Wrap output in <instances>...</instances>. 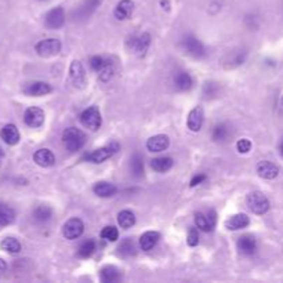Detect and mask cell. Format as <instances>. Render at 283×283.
I'll list each match as a JSON object with an SVG mask.
<instances>
[{
  "instance_id": "obj_25",
  "label": "cell",
  "mask_w": 283,
  "mask_h": 283,
  "mask_svg": "<svg viewBox=\"0 0 283 283\" xmlns=\"http://www.w3.org/2000/svg\"><path fill=\"white\" fill-rule=\"evenodd\" d=\"M173 159L169 156H160L152 159L151 166L152 169L157 171V173H164V171H169L173 167Z\"/></svg>"
},
{
  "instance_id": "obj_3",
  "label": "cell",
  "mask_w": 283,
  "mask_h": 283,
  "mask_svg": "<svg viewBox=\"0 0 283 283\" xmlns=\"http://www.w3.org/2000/svg\"><path fill=\"white\" fill-rule=\"evenodd\" d=\"M246 203L249 209L253 211L254 214H264L270 210V200L263 192H252L249 193L246 199Z\"/></svg>"
},
{
  "instance_id": "obj_6",
  "label": "cell",
  "mask_w": 283,
  "mask_h": 283,
  "mask_svg": "<svg viewBox=\"0 0 283 283\" xmlns=\"http://www.w3.org/2000/svg\"><path fill=\"white\" fill-rule=\"evenodd\" d=\"M119 149L118 144H111L107 145V146H103V148H98L96 151H93L91 153H89L86 159L91 163H103L105 162L107 159L114 156V153H116Z\"/></svg>"
},
{
  "instance_id": "obj_27",
  "label": "cell",
  "mask_w": 283,
  "mask_h": 283,
  "mask_svg": "<svg viewBox=\"0 0 283 283\" xmlns=\"http://www.w3.org/2000/svg\"><path fill=\"white\" fill-rule=\"evenodd\" d=\"M15 220V211L10 206L0 205V225L6 227Z\"/></svg>"
},
{
  "instance_id": "obj_20",
  "label": "cell",
  "mask_w": 283,
  "mask_h": 283,
  "mask_svg": "<svg viewBox=\"0 0 283 283\" xmlns=\"http://www.w3.org/2000/svg\"><path fill=\"white\" fill-rule=\"evenodd\" d=\"M238 249L242 254H246V256H250V254L256 253L257 250V242L254 239V236L252 235H243L239 238L238 241Z\"/></svg>"
},
{
  "instance_id": "obj_12",
  "label": "cell",
  "mask_w": 283,
  "mask_h": 283,
  "mask_svg": "<svg viewBox=\"0 0 283 283\" xmlns=\"http://www.w3.org/2000/svg\"><path fill=\"white\" fill-rule=\"evenodd\" d=\"M51 86L46 82H30L24 87V93L30 97H42L51 93Z\"/></svg>"
},
{
  "instance_id": "obj_24",
  "label": "cell",
  "mask_w": 283,
  "mask_h": 283,
  "mask_svg": "<svg viewBox=\"0 0 283 283\" xmlns=\"http://www.w3.org/2000/svg\"><path fill=\"white\" fill-rule=\"evenodd\" d=\"M100 278L105 283L116 282L121 278V272L114 265H105L103 270L100 271Z\"/></svg>"
},
{
  "instance_id": "obj_17",
  "label": "cell",
  "mask_w": 283,
  "mask_h": 283,
  "mask_svg": "<svg viewBox=\"0 0 283 283\" xmlns=\"http://www.w3.org/2000/svg\"><path fill=\"white\" fill-rule=\"evenodd\" d=\"M0 139L3 140L7 145H17L19 141V132L17 126L14 125H6L0 130Z\"/></svg>"
},
{
  "instance_id": "obj_42",
  "label": "cell",
  "mask_w": 283,
  "mask_h": 283,
  "mask_svg": "<svg viewBox=\"0 0 283 283\" xmlns=\"http://www.w3.org/2000/svg\"><path fill=\"white\" fill-rule=\"evenodd\" d=\"M3 156H4V153H3V151L0 149V164H1V160H3Z\"/></svg>"
},
{
  "instance_id": "obj_33",
  "label": "cell",
  "mask_w": 283,
  "mask_h": 283,
  "mask_svg": "<svg viewBox=\"0 0 283 283\" xmlns=\"http://www.w3.org/2000/svg\"><path fill=\"white\" fill-rule=\"evenodd\" d=\"M118 250H119V253H121L122 256H133V254H136V245H134V242H133L132 239L127 238V239L121 242Z\"/></svg>"
},
{
  "instance_id": "obj_41",
  "label": "cell",
  "mask_w": 283,
  "mask_h": 283,
  "mask_svg": "<svg viewBox=\"0 0 283 283\" xmlns=\"http://www.w3.org/2000/svg\"><path fill=\"white\" fill-rule=\"evenodd\" d=\"M6 270H7L6 261L3 259H0V275H3V274L6 272Z\"/></svg>"
},
{
  "instance_id": "obj_21",
  "label": "cell",
  "mask_w": 283,
  "mask_h": 283,
  "mask_svg": "<svg viewBox=\"0 0 283 283\" xmlns=\"http://www.w3.org/2000/svg\"><path fill=\"white\" fill-rule=\"evenodd\" d=\"M249 224H250V220H249L246 214L239 213V214H235V216L229 217L228 220L225 221V227H227V229H229V231H239V229L246 228Z\"/></svg>"
},
{
  "instance_id": "obj_13",
  "label": "cell",
  "mask_w": 283,
  "mask_h": 283,
  "mask_svg": "<svg viewBox=\"0 0 283 283\" xmlns=\"http://www.w3.org/2000/svg\"><path fill=\"white\" fill-rule=\"evenodd\" d=\"M170 139L164 134L153 136L146 141V149L149 152H163L169 148Z\"/></svg>"
},
{
  "instance_id": "obj_5",
  "label": "cell",
  "mask_w": 283,
  "mask_h": 283,
  "mask_svg": "<svg viewBox=\"0 0 283 283\" xmlns=\"http://www.w3.org/2000/svg\"><path fill=\"white\" fill-rule=\"evenodd\" d=\"M85 231V224L80 218H71L64 224V228H62V234L65 236L68 241H73V239H78L79 236L83 234Z\"/></svg>"
},
{
  "instance_id": "obj_31",
  "label": "cell",
  "mask_w": 283,
  "mask_h": 283,
  "mask_svg": "<svg viewBox=\"0 0 283 283\" xmlns=\"http://www.w3.org/2000/svg\"><path fill=\"white\" fill-rule=\"evenodd\" d=\"M94 250H96V242L91 241V239H87V241H85L80 246H79L78 250L79 257L87 259V257H90L91 254L94 253Z\"/></svg>"
},
{
  "instance_id": "obj_32",
  "label": "cell",
  "mask_w": 283,
  "mask_h": 283,
  "mask_svg": "<svg viewBox=\"0 0 283 283\" xmlns=\"http://www.w3.org/2000/svg\"><path fill=\"white\" fill-rule=\"evenodd\" d=\"M130 169L133 171V175L134 177H141L144 174V162H142V157L140 155H134L130 160Z\"/></svg>"
},
{
  "instance_id": "obj_15",
  "label": "cell",
  "mask_w": 283,
  "mask_h": 283,
  "mask_svg": "<svg viewBox=\"0 0 283 283\" xmlns=\"http://www.w3.org/2000/svg\"><path fill=\"white\" fill-rule=\"evenodd\" d=\"M33 160L36 163L37 166L40 167H51L55 163V156L53 152L47 149V148H42V149H37L33 155Z\"/></svg>"
},
{
  "instance_id": "obj_39",
  "label": "cell",
  "mask_w": 283,
  "mask_h": 283,
  "mask_svg": "<svg viewBox=\"0 0 283 283\" xmlns=\"http://www.w3.org/2000/svg\"><path fill=\"white\" fill-rule=\"evenodd\" d=\"M104 64H105V60H104L103 57H100V55H94V57L90 60L91 69L96 71V72H100V71H101V68L104 66Z\"/></svg>"
},
{
  "instance_id": "obj_28",
  "label": "cell",
  "mask_w": 283,
  "mask_h": 283,
  "mask_svg": "<svg viewBox=\"0 0 283 283\" xmlns=\"http://www.w3.org/2000/svg\"><path fill=\"white\" fill-rule=\"evenodd\" d=\"M0 249L10 254H17L21 252V243L15 238H6L0 243Z\"/></svg>"
},
{
  "instance_id": "obj_16",
  "label": "cell",
  "mask_w": 283,
  "mask_h": 283,
  "mask_svg": "<svg viewBox=\"0 0 283 283\" xmlns=\"http://www.w3.org/2000/svg\"><path fill=\"white\" fill-rule=\"evenodd\" d=\"M257 173L265 180H274L279 174V169L277 164H274L270 160H263L257 164Z\"/></svg>"
},
{
  "instance_id": "obj_36",
  "label": "cell",
  "mask_w": 283,
  "mask_h": 283,
  "mask_svg": "<svg viewBox=\"0 0 283 283\" xmlns=\"http://www.w3.org/2000/svg\"><path fill=\"white\" fill-rule=\"evenodd\" d=\"M227 137H228V129L224 125H218V126L214 127V130H213V140L214 141H224Z\"/></svg>"
},
{
  "instance_id": "obj_18",
  "label": "cell",
  "mask_w": 283,
  "mask_h": 283,
  "mask_svg": "<svg viewBox=\"0 0 283 283\" xmlns=\"http://www.w3.org/2000/svg\"><path fill=\"white\" fill-rule=\"evenodd\" d=\"M151 46V35L149 33H142L137 39H133V50L139 57H144Z\"/></svg>"
},
{
  "instance_id": "obj_7",
  "label": "cell",
  "mask_w": 283,
  "mask_h": 283,
  "mask_svg": "<svg viewBox=\"0 0 283 283\" xmlns=\"http://www.w3.org/2000/svg\"><path fill=\"white\" fill-rule=\"evenodd\" d=\"M216 213L210 210L207 214L205 213H196L195 214V225L196 228L205 232H210L216 227Z\"/></svg>"
},
{
  "instance_id": "obj_22",
  "label": "cell",
  "mask_w": 283,
  "mask_h": 283,
  "mask_svg": "<svg viewBox=\"0 0 283 283\" xmlns=\"http://www.w3.org/2000/svg\"><path fill=\"white\" fill-rule=\"evenodd\" d=\"M133 10H134V3L132 0H121L115 8V17L121 21H125L132 15Z\"/></svg>"
},
{
  "instance_id": "obj_29",
  "label": "cell",
  "mask_w": 283,
  "mask_h": 283,
  "mask_svg": "<svg viewBox=\"0 0 283 283\" xmlns=\"http://www.w3.org/2000/svg\"><path fill=\"white\" fill-rule=\"evenodd\" d=\"M118 223L122 228L129 229L132 228L133 225L136 224V216L134 213L130 210H123L118 214Z\"/></svg>"
},
{
  "instance_id": "obj_9",
  "label": "cell",
  "mask_w": 283,
  "mask_h": 283,
  "mask_svg": "<svg viewBox=\"0 0 283 283\" xmlns=\"http://www.w3.org/2000/svg\"><path fill=\"white\" fill-rule=\"evenodd\" d=\"M182 47L187 51L188 54L192 55L195 58H199L202 55H205V46L199 39L195 36H187L182 40Z\"/></svg>"
},
{
  "instance_id": "obj_1",
  "label": "cell",
  "mask_w": 283,
  "mask_h": 283,
  "mask_svg": "<svg viewBox=\"0 0 283 283\" xmlns=\"http://www.w3.org/2000/svg\"><path fill=\"white\" fill-rule=\"evenodd\" d=\"M62 142L65 145L68 151L76 152L83 148L86 142V136L82 130H79L76 127H69L66 129L62 134Z\"/></svg>"
},
{
  "instance_id": "obj_30",
  "label": "cell",
  "mask_w": 283,
  "mask_h": 283,
  "mask_svg": "<svg viewBox=\"0 0 283 283\" xmlns=\"http://www.w3.org/2000/svg\"><path fill=\"white\" fill-rule=\"evenodd\" d=\"M51 216H53V210L48 206H37L33 211V218L39 223H46L51 218Z\"/></svg>"
},
{
  "instance_id": "obj_37",
  "label": "cell",
  "mask_w": 283,
  "mask_h": 283,
  "mask_svg": "<svg viewBox=\"0 0 283 283\" xmlns=\"http://www.w3.org/2000/svg\"><path fill=\"white\" fill-rule=\"evenodd\" d=\"M236 149L239 153H249L250 149H252V142L250 140L247 139H242L236 142Z\"/></svg>"
},
{
  "instance_id": "obj_14",
  "label": "cell",
  "mask_w": 283,
  "mask_h": 283,
  "mask_svg": "<svg viewBox=\"0 0 283 283\" xmlns=\"http://www.w3.org/2000/svg\"><path fill=\"white\" fill-rule=\"evenodd\" d=\"M203 118H205V114H203L202 107H195L188 115V129L193 133L199 132L203 125Z\"/></svg>"
},
{
  "instance_id": "obj_40",
  "label": "cell",
  "mask_w": 283,
  "mask_h": 283,
  "mask_svg": "<svg viewBox=\"0 0 283 283\" xmlns=\"http://www.w3.org/2000/svg\"><path fill=\"white\" fill-rule=\"evenodd\" d=\"M206 180V175L205 174H198L193 177L192 180H191V187H196V185H199V184H202L203 181Z\"/></svg>"
},
{
  "instance_id": "obj_2",
  "label": "cell",
  "mask_w": 283,
  "mask_h": 283,
  "mask_svg": "<svg viewBox=\"0 0 283 283\" xmlns=\"http://www.w3.org/2000/svg\"><path fill=\"white\" fill-rule=\"evenodd\" d=\"M80 122L82 125L89 129L91 132H96L101 127L103 123V118H101V112L97 107H90V108L85 109L82 115H80Z\"/></svg>"
},
{
  "instance_id": "obj_23",
  "label": "cell",
  "mask_w": 283,
  "mask_h": 283,
  "mask_svg": "<svg viewBox=\"0 0 283 283\" xmlns=\"http://www.w3.org/2000/svg\"><path fill=\"white\" fill-rule=\"evenodd\" d=\"M93 191L100 198H111V196H114L115 193H116V187H115L114 184L108 182V181H100V182H97L96 185H94Z\"/></svg>"
},
{
  "instance_id": "obj_35",
  "label": "cell",
  "mask_w": 283,
  "mask_h": 283,
  "mask_svg": "<svg viewBox=\"0 0 283 283\" xmlns=\"http://www.w3.org/2000/svg\"><path fill=\"white\" fill-rule=\"evenodd\" d=\"M114 65H112V62L111 61H105V64L104 66L101 68V71H100V79L103 80V82H108L109 79H112L114 76Z\"/></svg>"
},
{
  "instance_id": "obj_34",
  "label": "cell",
  "mask_w": 283,
  "mask_h": 283,
  "mask_svg": "<svg viewBox=\"0 0 283 283\" xmlns=\"http://www.w3.org/2000/svg\"><path fill=\"white\" fill-rule=\"evenodd\" d=\"M101 238L105 239V241L116 242L118 241V238H119V231H118V228L114 227V225H108V227H105V228L101 231Z\"/></svg>"
},
{
  "instance_id": "obj_11",
  "label": "cell",
  "mask_w": 283,
  "mask_h": 283,
  "mask_svg": "<svg viewBox=\"0 0 283 283\" xmlns=\"http://www.w3.org/2000/svg\"><path fill=\"white\" fill-rule=\"evenodd\" d=\"M69 75H71L72 83L76 86V87H79V89H83V87H85L86 83H87L86 73L83 66H82V64H80L79 61H72L71 68H69Z\"/></svg>"
},
{
  "instance_id": "obj_38",
  "label": "cell",
  "mask_w": 283,
  "mask_h": 283,
  "mask_svg": "<svg viewBox=\"0 0 283 283\" xmlns=\"http://www.w3.org/2000/svg\"><path fill=\"white\" fill-rule=\"evenodd\" d=\"M187 243L191 247L196 246V245H198V243H199L198 229H196V228L189 229V232H188V236H187Z\"/></svg>"
},
{
  "instance_id": "obj_43",
  "label": "cell",
  "mask_w": 283,
  "mask_h": 283,
  "mask_svg": "<svg viewBox=\"0 0 283 283\" xmlns=\"http://www.w3.org/2000/svg\"><path fill=\"white\" fill-rule=\"evenodd\" d=\"M279 151H281V155H282V157H283V142L281 144V148H279Z\"/></svg>"
},
{
  "instance_id": "obj_4",
  "label": "cell",
  "mask_w": 283,
  "mask_h": 283,
  "mask_svg": "<svg viewBox=\"0 0 283 283\" xmlns=\"http://www.w3.org/2000/svg\"><path fill=\"white\" fill-rule=\"evenodd\" d=\"M36 53L43 58H50L54 57L61 51V42L58 39H44L40 40L35 46Z\"/></svg>"
},
{
  "instance_id": "obj_8",
  "label": "cell",
  "mask_w": 283,
  "mask_h": 283,
  "mask_svg": "<svg viewBox=\"0 0 283 283\" xmlns=\"http://www.w3.org/2000/svg\"><path fill=\"white\" fill-rule=\"evenodd\" d=\"M24 122L26 126L37 129L44 123V112L43 109L37 108V107H30L25 111L24 114Z\"/></svg>"
},
{
  "instance_id": "obj_26",
  "label": "cell",
  "mask_w": 283,
  "mask_h": 283,
  "mask_svg": "<svg viewBox=\"0 0 283 283\" xmlns=\"http://www.w3.org/2000/svg\"><path fill=\"white\" fill-rule=\"evenodd\" d=\"M174 85L180 91H187L192 87V78L187 72L177 73L174 78Z\"/></svg>"
},
{
  "instance_id": "obj_19",
  "label": "cell",
  "mask_w": 283,
  "mask_h": 283,
  "mask_svg": "<svg viewBox=\"0 0 283 283\" xmlns=\"http://www.w3.org/2000/svg\"><path fill=\"white\" fill-rule=\"evenodd\" d=\"M159 239H160V234L156 232V231H148V232L142 234L141 238H140V247H141V250L149 252L151 249L156 246Z\"/></svg>"
},
{
  "instance_id": "obj_10",
  "label": "cell",
  "mask_w": 283,
  "mask_h": 283,
  "mask_svg": "<svg viewBox=\"0 0 283 283\" xmlns=\"http://www.w3.org/2000/svg\"><path fill=\"white\" fill-rule=\"evenodd\" d=\"M65 22V12L62 7H55L46 15V26L50 29H58Z\"/></svg>"
}]
</instances>
